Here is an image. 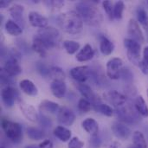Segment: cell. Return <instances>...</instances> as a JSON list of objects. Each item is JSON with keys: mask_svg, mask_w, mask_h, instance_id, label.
Masks as SVG:
<instances>
[{"mask_svg": "<svg viewBox=\"0 0 148 148\" xmlns=\"http://www.w3.org/2000/svg\"><path fill=\"white\" fill-rule=\"evenodd\" d=\"M77 88H78L79 92L81 93V95L83 96V98L89 101L92 103V105L101 102L100 100L98 99L97 95L95 94V92L92 90V88L88 85L84 84V83H79L77 86Z\"/></svg>", "mask_w": 148, "mask_h": 148, "instance_id": "2e32d148", "label": "cell"}, {"mask_svg": "<svg viewBox=\"0 0 148 148\" xmlns=\"http://www.w3.org/2000/svg\"><path fill=\"white\" fill-rule=\"evenodd\" d=\"M84 142L80 140L79 138L74 137L69 142V148H83Z\"/></svg>", "mask_w": 148, "mask_h": 148, "instance_id": "ab89813d", "label": "cell"}, {"mask_svg": "<svg viewBox=\"0 0 148 148\" xmlns=\"http://www.w3.org/2000/svg\"><path fill=\"white\" fill-rule=\"evenodd\" d=\"M28 137L32 140H40L45 137L43 131L36 127H28L26 130Z\"/></svg>", "mask_w": 148, "mask_h": 148, "instance_id": "1f68e13d", "label": "cell"}, {"mask_svg": "<svg viewBox=\"0 0 148 148\" xmlns=\"http://www.w3.org/2000/svg\"><path fill=\"white\" fill-rule=\"evenodd\" d=\"M29 21L33 27H37L40 29L47 27L49 23L48 18L36 11H30L29 13Z\"/></svg>", "mask_w": 148, "mask_h": 148, "instance_id": "e0dca14e", "label": "cell"}, {"mask_svg": "<svg viewBox=\"0 0 148 148\" xmlns=\"http://www.w3.org/2000/svg\"><path fill=\"white\" fill-rule=\"evenodd\" d=\"M63 47L66 52L69 55H73L80 49V43L75 41L71 40H65L63 42Z\"/></svg>", "mask_w": 148, "mask_h": 148, "instance_id": "d6a6232c", "label": "cell"}, {"mask_svg": "<svg viewBox=\"0 0 148 148\" xmlns=\"http://www.w3.org/2000/svg\"><path fill=\"white\" fill-rule=\"evenodd\" d=\"M121 77H123V79L127 82H131L134 79V75L133 73L131 72V70L129 69H127V68H123L122 69V71H121Z\"/></svg>", "mask_w": 148, "mask_h": 148, "instance_id": "60d3db41", "label": "cell"}, {"mask_svg": "<svg viewBox=\"0 0 148 148\" xmlns=\"http://www.w3.org/2000/svg\"><path fill=\"white\" fill-rule=\"evenodd\" d=\"M127 148H138V147H136L135 146H129Z\"/></svg>", "mask_w": 148, "mask_h": 148, "instance_id": "816d5d0a", "label": "cell"}, {"mask_svg": "<svg viewBox=\"0 0 148 148\" xmlns=\"http://www.w3.org/2000/svg\"><path fill=\"white\" fill-rule=\"evenodd\" d=\"M25 148H39V146H36V145H29Z\"/></svg>", "mask_w": 148, "mask_h": 148, "instance_id": "f907efd6", "label": "cell"}, {"mask_svg": "<svg viewBox=\"0 0 148 148\" xmlns=\"http://www.w3.org/2000/svg\"><path fill=\"white\" fill-rule=\"evenodd\" d=\"M93 108L92 103L85 98H81L78 102V109L82 113H88Z\"/></svg>", "mask_w": 148, "mask_h": 148, "instance_id": "d590c367", "label": "cell"}, {"mask_svg": "<svg viewBox=\"0 0 148 148\" xmlns=\"http://www.w3.org/2000/svg\"><path fill=\"white\" fill-rule=\"evenodd\" d=\"M19 86H20L21 90L28 95L36 96L38 94V89L36 86L30 80H28V79L22 80L19 83Z\"/></svg>", "mask_w": 148, "mask_h": 148, "instance_id": "7402d4cb", "label": "cell"}, {"mask_svg": "<svg viewBox=\"0 0 148 148\" xmlns=\"http://www.w3.org/2000/svg\"><path fill=\"white\" fill-rule=\"evenodd\" d=\"M147 95H148V89H147Z\"/></svg>", "mask_w": 148, "mask_h": 148, "instance_id": "db71d44e", "label": "cell"}, {"mask_svg": "<svg viewBox=\"0 0 148 148\" xmlns=\"http://www.w3.org/2000/svg\"><path fill=\"white\" fill-rule=\"evenodd\" d=\"M134 146L138 148H147V143L144 134L140 131H135L133 134Z\"/></svg>", "mask_w": 148, "mask_h": 148, "instance_id": "f546056e", "label": "cell"}, {"mask_svg": "<svg viewBox=\"0 0 148 148\" xmlns=\"http://www.w3.org/2000/svg\"><path fill=\"white\" fill-rule=\"evenodd\" d=\"M57 21L61 29L70 35L79 34L83 28V21L81 16L74 10L60 14L57 17Z\"/></svg>", "mask_w": 148, "mask_h": 148, "instance_id": "7a4b0ae2", "label": "cell"}, {"mask_svg": "<svg viewBox=\"0 0 148 148\" xmlns=\"http://www.w3.org/2000/svg\"><path fill=\"white\" fill-rule=\"evenodd\" d=\"M127 33L131 39H133L138 42H141V43L145 42V36L143 34V31H142L139 23L133 18H131L128 22Z\"/></svg>", "mask_w": 148, "mask_h": 148, "instance_id": "ba28073f", "label": "cell"}, {"mask_svg": "<svg viewBox=\"0 0 148 148\" xmlns=\"http://www.w3.org/2000/svg\"><path fill=\"white\" fill-rule=\"evenodd\" d=\"M95 56V51L90 44H86L84 47L80 49V51L76 54V60L78 62H88L91 60Z\"/></svg>", "mask_w": 148, "mask_h": 148, "instance_id": "44dd1931", "label": "cell"}, {"mask_svg": "<svg viewBox=\"0 0 148 148\" xmlns=\"http://www.w3.org/2000/svg\"><path fill=\"white\" fill-rule=\"evenodd\" d=\"M138 67L140 68V69L141 70V72H142L144 75H148V65L143 61V59L140 61V62H139V64H138Z\"/></svg>", "mask_w": 148, "mask_h": 148, "instance_id": "7bdbcfd3", "label": "cell"}, {"mask_svg": "<svg viewBox=\"0 0 148 148\" xmlns=\"http://www.w3.org/2000/svg\"><path fill=\"white\" fill-rule=\"evenodd\" d=\"M39 148H53V143L49 140H45L42 143H40Z\"/></svg>", "mask_w": 148, "mask_h": 148, "instance_id": "ee69618b", "label": "cell"}, {"mask_svg": "<svg viewBox=\"0 0 148 148\" xmlns=\"http://www.w3.org/2000/svg\"><path fill=\"white\" fill-rule=\"evenodd\" d=\"M117 116L122 122L127 123H133L135 120L133 109H131L130 108H121L120 109H117Z\"/></svg>", "mask_w": 148, "mask_h": 148, "instance_id": "603a6c76", "label": "cell"}, {"mask_svg": "<svg viewBox=\"0 0 148 148\" xmlns=\"http://www.w3.org/2000/svg\"><path fill=\"white\" fill-rule=\"evenodd\" d=\"M123 69V61L119 57H114L107 62L106 72L111 80H118L121 77Z\"/></svg>", "mask_w": 148, "mask_h": 148, "instance_id": "8992f818", "label": "cell"}, {"mask_svg": "<svg viewBox=\"0 0 148 148\" xmlns=\"http://www.w3.org/2000/svg\"><path fill=\"white\" fill-rule=\"evenodd\" d=\"M103 97L108 103L114 105L116 108H121L123 105H125L127 102L126 96L116 90H112L104 93Z\"/></svg>", "mask_w": 148, "mask_h": 148, "instance_id": "30bf717a", "label": "cell"}, {"mask_svg": "<svg viewBox=\"0 0 148 148\" xmlns=\"http://www.w3.org/2000/svg\"><path fill=\"white\" fill-rule=\"evenodd\" d=\"M9 12L11 17L13 18V21L16 22L18 25H20L21 28L23 29L25 24V21L23 17V12H24L23 6L18 3H15L9 9Z\"/></svg>", "mask_w": 148, "mask_h": 148, "instance_id": "9a60e30c", "label": "cell"}, {"mask_svg": "<svg viewBox=\"0 0 148 148\" xmlns=\"http://www.w3.org/2000/svg\"><path fill=\"white\" fill-rule=\"evenodd\" d=\"M5 29L10 35L14 36H20L23 33V29L21 28V26L11 19H9L5 23Z\"/></svg>", "mask_w": 148, "mask_h": 148, "instance_id": "83f0119b", "label": "cell"}, {"mask_svg": "<svg viewBox=\"0 0 148 148\" xmlns=\"http://www.w3.org/2000/svg\"><path fill=\"white\" fill-rule=\"evenodd\" d=\"M111 129H112L114 134L118 139L122 140H127L131 136V134H132L131 129L125 123L121 122V121L114 122L112 127H111Z\"/></svg>", "mask_w": 148, "mask_h": 148, "instance_id": "7c38bea8", "label": "cell"}, {"mask_svg": "<svg viewBox=\"0 0 148 148\" xmlns=\"http://www.w3.org/2000/svg\"><path fill=\"white\" fill-rule=\"evenodd\" d=\"M102 6L106 11V13L108 14V16H109V18L111 20H113L114 17V4L110 0H106L102 2Z\"/></svg>", "mask_w": 148, "mask_h": 148, "instance_id": "8d00e7d4", "label": "cell"}, {"mask_svg": "<svg viewBox=\"0 0 148 148\" xmlns=\"http://www.w3.org/2000/svg\"><path fill=\"white\" fill-rule=\"evenodd\" d=\"M108 148H119V144H118L116 141L112 142V143L108 146Z\"/></svg>", "mask_w": 148, "mask_h": 148, "instance_id": "681fc988", "label": "cell"}, {"mask_svg": "<svg viewBox=\"0 0 148 148\" xmlns=\"http://www.w3.org/2000/svg\"><path fill=\"white\" fill-rule=\"evenodd\" d=\"M82 128L88 134H90L92 137L98 136L99 125H98V122L95 119H93V118H87L86 120H84L82 121Z\"/></svg>", "mask_w": 148, "mask_h": 148, "instance_id": "ffe728a7", "label": "cell"}, {"mask_svg": "<svg viewBox=\"0 0 148 148\" xmlns=\"http://www.w3.org/2000/svg\"><path fill=\"white\" fill-rule=\"evenodd\" d=\"M50 90L55 97H56L58 99H62L66 95L67 86L64 82L53 81L50 84Z\"/></svg>", "mask_w": 148, "mask_h": 148, "instance_id": "d6986e66", "label": "cell"}, {"mask_svg": "<svg viewBox=\"0 0 148 148\" xmlns=\"http://www.w3.org/2000/svg\"><path fill=\"white\" fill-rule=\"evenodd\" d=\"M99 1H82L77 3L76 12L81 16L83 23L91 25L97 26L103 21V16L95 3Z\"/></svg>", "mask_w": 148, "mask_h": 148, "instance_id": "6da1fadb", "label": "cell"}, {"mask_svg": "<svg viewBox=\"0 0 148 148\" xmlns=\"http://www.w3.org/2000/svg\"><path fill=\"white\" fill-rule=\"evenodd\" d=\"M36 69L38 70V72L43 75V76H49V69H48L44 64L41 63V62H38L37 65H36Z\"/></svg>", "mask_w": 148, "mask_h": 148, "instance_id": "b9f144b4", "label": "cell"}, {"mask_svg": "<svg viewBox=\"0 0 148 148\" xmlns=\"http://www.w3.org/2000/svg\"><path fill=\"white\" fill-rule=\"evenodd\" d=\"M57 119L60 124L69 127L72 126L75 121V114L70 108L67 107H62L57 113Z\"/></svg>", "mask_w": 148, "mask_h": 148, "instance_id": "8fae6325", "label": "cell"}, {"mask_svg": "<svg viewBox=\"0 0 148 148\" xmlns=\"http://www.w3.org/2000/svg\"><path fill=\"white\" fill-rule=\"evenodd\" d=\"M49 76L53 81H61V82H64L66 78L64 71L60 67H56V66L51 67L49 69Z\"/></svg>", "mask_w": 148, "mask_h": 148, "instance_id": "f1b7e54d", "label": "cell"}, {"mask_svg": "<svg viewBox=\"0 0 148 148\" xmlns=\"http://www.w3.org/2000/svg\"><path fill=\"white\" fill-rule=\"evenodd\" d=\"M20 60L9 56V58L6 60L3 69L6 71L8 75H10L11 77L16 76L22 73V67L20 65Z\"/></svg>", "mask_w": 148, "mask_h": 148, "instance_id": "4fadbf2b", "label": "cell"}, {"mask_svg": "<svg viewBox=\"0 0 148 148\" xmlns=\"http://www.w3.org/2000/svg\"><path fill=\"white\" fill-rule=\"evenodd\" d=\"M147 3H148V1H147Z\"/></svg>", "mask_w": 148, "mask_h": 148, "instance_id": "11a10c76", "label": "cell"}, {"mask_svg": "<svg viewBox=\"0 0 148 148\" xmlns=\"http://www.w3.org/2000/svg\"><path fill=\"white\" fill-rule=\"evenodd\" d=\"M114 49V44L106 36H101L100 39V50L104 56H110Z\"/></svg>", "mask_w": 148, "mask_h": 148, "instance_id": "cb8c5ba5", "label": "cell"}, {"mask_svg": "<svg viewBox=\"0 0 148 148\" xmlns=\"http://www.w3.org/2000/svg\"><path fill=\"white\" fill-rule=\"evenodd\" d=\"M39 108L42 112H48V113H51V114L58 113L59 110L61 109L58 103L51 101H48V100L42 101L40 103Z\"/></svg>", "mask_w": 148, "mask_h": 148, "instance_id": "484cf974", "label": "cell"}, {"mask_svg": "<svg viewBox=\"0 0 148 148\" xmlns=\"http://www.w3.org/2000/svg\"><path fill=\"white\" fill-rule=\"evenodd\" d=\"M143 61L148 65V46H146L143 49Z\"/></svg>", "mask_w": 148, "mask_h": 148, "instance_id": "f6af8a7d", "label": "cell"}, {"mask_svg": "<svg viewBox=\"0 0 148 148\" xmlns=\"http://www.w3.org/2000/svg\"><path fill=\"white\" fill-rule=\"evenodd\" d=\"M71 77L79 83H84L90 75V69L88 66H79L70 70Z\"/></svg>", "mask_w": 148, "mask_h": 148, "instance_id": "5bb4252c", "label": "cell"}, {"mask_svg": "<svg viewBox=\"0 0 148 148\" xmlns=\"http://www.w3.org/2000/svg\"><path fill=\"white\" fill-rule=\"evenodd\" d=\"M138 23H140L146 29H148V14L143 8H139L136 12Z\"/></svg>", "mask_w": 148, "mask_h": 148, "instance_id": "836d02e7", "label": "cell"}, {"mask_svg": "<svg viewBox=\"0 0 148 148\" xmlns=\"http://www.w3.org/2000/svg\"><path fill=\"white\" fill-rule=\"evenodd\" d=\"M1 148H5L4 147H1Z\"/></svg>", "mask_w": 148, "mask_h": 148, "instance_id": "f5cc1de1", "label": "cell"}, {"mask_svg": "<svg viewBox=\"0 0 148 148\" xmlns=\"http://www.w3.org/2000/svg\"><path fill=\"white\" fill-rule=\"evenodd\" d=\"M92 144L95 147H99L100 144H101V141L100 140L97 138V136L95 137H93V140H92Z\"/></svg>", "mask_w": 148, "mask_h": 148, "instance_id": "c3c4849f", "label": "cell"}, {"mask_svg": "<svg viewBox=\"0 0 148 148\" xmlns=\"http://www.w3.org/2000/svg\"><path fill=\"white\" fill-rule=\"evenodd\" d=\"M18 107L22 112V114H23V116L29 121L31 122H36L39 120V116L36 110V108L28 104L27 102H25L24 101H23L22 99L18 98V100L16 101Z\"/></svg>", "mask_w": 148, "mask_h": 148, "instance_id": "52a82bcc", "label": "cell"}, {"mask_svg": "<svg viewBox=\"0 0 148 148\" xmlns=\"http://www.w3.org/2000/svg\"><path fill=\"white\" fill-rule=\"evenodd\" d=\"M1 127L5 136L13 143H19L23 139V129L17 122L2 118Z\"/></svg>", "mask_w": 148, "mask_h": 148, "instance_id": "3957f363", "label": "cell"}, {"mask_svg": "<svg viewBox=\"0 0 148 148\" xmlns=\"http://www.w3.org/2000/svg\"><path fill=\"white\" fill-rule=\"evenodd\" d=\"M37 36L43 40V42L48 45L49 49L58 47L62 41L60 31L52 26H47L45 28L40 29L38 30Z\"/></svg>", "mask_w": 148, "mask_h": 148, "instance_id": "277c9868", "label": "cell"}, {"mask_svg": "<svg viewBox=\"0 0 148 148\" xmlns=\"http://www.w3.org/2000/svg\"><path fill=\"white\" fill-rule=\"evenodd\" d=\"M93 108L96 112H98L103 115H106L108 117H111L114 114V109L109 105L103 104L101 102H98V103L93 105Z\"/></svg>", "mask_w": 148, "mask_h": 148, "instance_id": "4dcf8cb0", "label": "cell"}, {"mask_svg": "<svg viewBox=\"0 0 148 148\" xmlns=\"http://www.w3.org/2000/svg\"><path fill=\"white\" fill-rule=\"evenodd\" d=\"M12 77L6 73V71L3 69H1V82L3 85L10 86V83L12 82Z\"/></svg>", "mask_w": 148, "mask_h": 148, "instance_id": "f35d334b", "label": "cell"}, {"mask_svg": "<svg viewBox=\"0 0 148 148\" xmlns=\"http://www.w3.org/2000/svg\"><path fill=\"white\" fill-rule=\"evenodd\" d=\"M41 123H42V125H43L44 127H51V122L49 121V120L48 119V118H44L43 117V119L42 120V121H41Z\"/></svg>", "mask_w": 148, "mask_h": 148, "instance_id": "7dc6e473", "label": "cell"}, {"mask_svg": "<svg viewBox=\"0 0 148 148\" xmlns=\"http://www.w3.org/2000/svg\"><path fill=\"white\" fill-rule=\"evenodd\" d=\"M32 49L35 52H36L41 57H45L48 54V50L49 49V48L41 37H39L38 36H36L33 39Z\"/></svg>", "mask_w": 148, "mask_h": 148, "instance_id": "ac0fdd59", "label": "cell"}, {"mask_svg": "<svg viewBox=\"0 0 148 148\" xmlns=\"http://www.w3.org/2000/svg\"><path fill=\"white\" fill-rule=\"evenodd\" d=\"M54 135L61 141L62 142H67L69 140H71V131L65 127L62 126H58L54 129Z\"/></svg>", "mask_w": 148, "mask_h": 148, "instance_id": "d4e9b609", "label": "cell"}, {"mask_svg": "<svg viewBox=\"0 0 148 148\" xmlns=\"http://www.w3.org/2000/svg\"><path fill=\"white\" fill-rule=\"evenodd\" d=\"M1 97L3 104L8 108H11L13 107L15 101L18 100V94L16 89L12 86H5L2 89Z\"/></svg>", "mask_w": 148, "mask_h": 148, "instance_id": "9c48e42d", "label": "cell"}, {"mask_svg": "<svg viewBox=\"0 0 148 148\" xmlns=\"http://www.w3.org/2000/svg\"><path fill=\"white\" fill-rule=\"evenodd\" d=\"M45 5H47V7L49 9H52V10H60L62 7H63L64 5V2L62 0H58V1H45L44 2Z\"/></svg>", "mask_w": 148, "mask_h": 148, "instance_id": "74e56055", "label": "cell"}, {"mask_svg": "<svg viewBox=\"0 0 148 148\" xmlns=\"http://www.w3.org/2000/svg\"><path fill=\"white\" fill-rule=\"evenodd\" d=\"M11 3V1H7V0H2L0 1V7L2 9H4V8H7L9 7V5Z\"/></svg>", "mask_w": 148, "mask_h": 148, "instance_id": "bcb514c9", "label": "cell"}, {"mask_svg": "<svg viewBox=\"0 0 148 148\" xmlns=\"http://www.w3.org/2000/svg\"><path fill=\"white\" fill-rule=\"evenodd\" d=\"M125 10V3L123 1H118L114 5V17L116 19H121L123 11Z\"/></svg>", "mask_w": 148, "mask_h": 148, "instance_id": "e575fe53", "label": "cell"}, {"mask_svg": "<svg viewBox=\"0 0 148 148\" xmlns=\"http://www.w3.org/2000/svg\"><path fill=\"white\" fill-rule=\"evenodd\" d=\"M134 105H135V109L139 114H140L142 117H145V118L148 117L147 104L142 95H140L135 99Z\"/></svg>", "mask_w": 148, "mask_h": 148, "instance_id": "4316f807", "label": "cell"}, {"mask_svg": "<svg viewBox=\"0 0 148 148\" xmlns=\"http://www.w3.org/2000/svg\"><path fill=\"white\" fill-rule=\"evenodd\" d=\"M124 46L127 49V57L129 61L132 62L134 65L138 66L140 61V52H141L140 43L131 38H126L124 39Z\"/></svg>", "mask_w": 148, "mask_h": 148, "instance_id": "5b68a950", "label": "cell"}]
</instances>
